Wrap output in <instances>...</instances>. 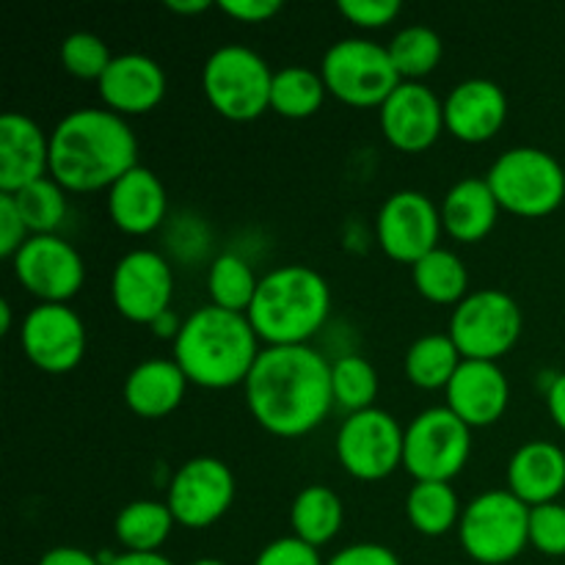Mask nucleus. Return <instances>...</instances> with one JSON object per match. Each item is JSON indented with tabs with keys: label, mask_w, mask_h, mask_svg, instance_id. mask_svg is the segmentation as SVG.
<instances>
[{
	"label": "nucleus",
	"mask_w": 565,
	"mask_h": 565,
	"mask_svg": "<svg viewBox=\"0 0 565 565\" xmlns=\"http://www.w3.org/2000/svg\"><path fill=\"white\" fill-rule=\"evenodd\" d=\"M259 276L243 259L241 254L224 252L210 263L207 268V292L213 307L226 309V312L246 315L252 309L254 296H257Z\"/></svg>",
	"instance_id": "32"
},
{
	"label": "nucleus",
	"mask_w": 565,
	"mask_h": 565,
	"mask_svg": "<svg viewBox=\"0 0 565 565\" xmlns=\"http://www.w3.org/2000/svg\"><path fill=\"white\" fill-rule=\"evenodd\" d=\"M235 491V472L230 463L215 456H196L171 475L166 505L177 527L207 530L230 513Z\"/></svg>",
	"instance_id": "12"
},
{
	"label": "nucleus",
	"mask_w": 565,
	"mask_h": 565,
	"mask_svg": "<svg viewBox=\"0 0 565 565\" xmlns=\"http://www.w3.org/2000/svg\"><path fill=\"white\" fill-rule=\"evenodd\" d=\"M36 565H105L99 555L94 552L81 550V546H53L39 557Z\"/></svg>",
	"instance_id": "43"
},
{
	"label": "nucleus",
	"mask_w": 565,
	"mask_h": 565,
	"mask_svg": "<svg viewBox=\"0 0 565 565\" xmlns=\"http://www.w3.org/2000/svg\"><path fill=\"white\" fill-rule=\"evenodd\" d=\"M191 381L174 359H147L127 373L121 384V401L136 417L163 419L185 401Z\"/></svg>",
	"instance_id": "24"
},
{
	"label": "nucleus",
	"mask_w": 565,
	"mask_h": 565,
	"mask_svg": "<svg viewBox=\"0 0 565 565\" xmlns=\"http://www.w3.org/2000/svg\"><path fill=\"white\" fill-rule=\"evenodd\" d=\"M441 235L445 226L439 204L423 191H395L384 199L375 215V241L381 252L408 268L439 248Z\"/></svg>",
	"instance_id": "13"
},
{
	"label": "nucleus",
	"mask_w": 565,
	"mask_h": 565,
	"mask_svg": "<svg viewBox=\"0 0 565 565\" xmlns=\"http://www.w3.org/2000/svg\"><path fill=\"white\" fill-rule=\"evenodd\" d=\"M28 237H31V232H28L25 218L17 210L14 199L9 193H0V254L6 259H14V254L25 246Z\"/></svg>",
	"instance_id": "40"
},
{
	"label": "nucleus",
	"mask_w": 565,
	"mask_h": 565,
	"mask_svg": "<svg viewBox=\"0 0 565 565\" xmlns=\"http://www.w3.org/2000/svg\"><path fill=\"white\" fill-rule=\"evenodd\" d=\"M20 345L36 370L66 375L86 356L88 331L70 303H36L22 318Z\"/></svg>",
	"instance_id": "16"
},
{
	"label": "nucleus",
	"mask_w": 565,
	"mask_h": 565,
	"mask_svg": "<svg viewBox=\"0 0 565 565\" xmlns=\"http://www.w3.org/2000/svg\"><path fill=\"white\" fill-rule=\"evenodd\" d=\"M412 281L414 290L436 307H452L456 309L463 298L469 296V270L463 259L450 248L439 246L412 265Z\"/></svg>",
	"instance_id": "27"
},
{
	"label": "nucleus",
	"mask_w": 565,
	"mask_h": 565,
	"mask_svg": "<svg viewBox=\"0 0 565 565\" xmlns=\"http://www.w3.org/2000/svg\"><path fill=\"white\" fill-rule=\"evenodd\" d=\"M174 527L166 500H132L114 519L116 541L125 552H160Z\"/></svg>",
	"instance_id": "28"
},
{
	"label": "nucleus",
	"mask_w": 565,
	"mask_h": 565,
	"mask_svg": "<svg viewBox=\"0 0 565 565\" xmlns=\"http://www.w3.org/2000/svg\"><path fill=\"white\" fill-rule=\"evenodd\" d=\"M14 279L39 303H70L86 285L81 252L61 235H33L11 259Z\"/></svg>",
	"instance_id": "15"
},
{
	"label": "nucleus",
	"mask_w": 565,
	"mask_h": 565,
	"mask_svg": "<svg viewBox=\"0 0 565 565\" xmlns=\"http://www.w3.org/2000/svg\"><path fill=\"white\" fill-rule=\"evenodd\" d=\"M461 362L463 356L450 334H423L408 345L403 370H406L408 384H414L417 390L439 392L447 390Z\"/></svg>",
	"instance_id": "29"
},
{
	"label": "nucleus",
	"mask_w": 565,
	"mask_h": 565,
	"mask_svg": "<svg viewBox=\"0 0 565 565\" xmlns=\"http://www.w3.org/2000/svg\"><path fill=\"white\" fill-rule=\"evenodd\" d=\"M138 166L130 121L108 108H75L50 130V177L66 193H97Z\"/></svg>",
	"instance_id": "2"
},
{
	"label": "nucleus",
	"mask_w": 565,
	"mask_h": 565,
	"mask_svg": "<svg viewBox=\"0 0 565 565\" xmlns=\"http://www.w3.org/2000/svg\"><path fill=\"white\" fill-rule=\"evenodd\" d=\"M524 329V315L516 298L505 290H475L452 309L447 334L463 359L500 362L516 348Z\"/></svg>",
	"instance_id": "9"
},
{
	"label": "nucleus",
	"mask_w": 565,
	"mask_h": 565,
	"mask_svg": "<svg viewBox=\"0 0 565 565\" xmlns=\"http://www.w3.org/2000/svg\"><path fill=\"white\" fill-rule=\"evenodd\" d=\"M254 565H326L320 557L318 546L307 544V541L296 539V535H281L265 544L259 550Z\"/></svg>",
	"instance_id": "39"
},
{
	"label": "nucleus",
	"mask_w": 565,
	"mask_h": 565,
	"mask_svg": "<svg viewBox=\"0 0 565 565\" xmlns=\"http://www.w3.org/2000/svg\"><path fill=\"white\" fill-rule=\"evenodd\" d=\"M406 428L384 408L348 414L334 439L340 467L362 483H379L403 467Z\"/></svg>",
	"instance_id": "11"
},
{
	"label": "nucleus",
	"mask_w": 565,
	"mask_h": 565,
	"mask_svg": "<svg viewBox=\"0 0 565 565\" xmlns=\"http://www.w3.org/2000/svg\"><path fill=\"white\" fill-rule=\"evenodd\" d=\"M166 9H169L171 14L193 17V14H204V11H210L213 9V3H210V0H169Z\"/></svg>",
	"instance_id": "47"
},
{
	"label": "nucleus",
	"mask_w": 565,
	"mask_h": 565,
	"mask_svg": "<svg viewBox=\"0 0 565 565\" xmlns=\"http://www.w3.org/2000/svg\"><path fill=\"white\" fill-rule=\"evenodd\" d=\"M105 207H108L116 230L130 237H147L160 230V224L166 221L169 193H166L163 180L152 169L138 163L108 188Z\"/></svg>",
	"instance_id": "22"
},
{
	"label": "nucleus",
	"mask_w": 565,
	"mask_h": 565,
	"mask_svg": "<svg viewBox=\"0 0 565 565\" xmlns=\"http://www.w3.org/2000/svg\"><path fill=\"white\" fill-rule=\"evenodd\" d=\"M191 565H226L224 561H215V557H202V561H193Z\"/></svg>",
	"instance_id": "49"
},
{
	"label": "nucleus",
	"mask_w": 565,
	"mask_h": 565,
	"mask_svg": "<svg viewBox=\"0 0 565 565\" xmlns=\"http://www.w3.org/2000/svg\"><path fill=\"white\" fill-rule=\"evenodd\" d=\"M342 522H345V508H342L340 494L323 483L301 489L290 505L292 535L318 550L340 535Z\"/></svg>",
	"instance_id": "26"
},
{
	"label": "nucleus",
	"mask_w": 565,
	"mask_h": 565,
	"mask_svg": "<svg viewBox=\"0 0 565 565\" xmlns=\"http://www.w3.org/2000/svg\"><path fill=\"white\" fill-rule=\"evenodd\" d=\"M166 88H169V81H166L163 66L143 53L114 55L97 83L103 108L114 110L121 119L152 114L163 103Z\"/></svg>",
	"instance_id": "18"
},
{
	"label": "nucleus",
	"mask_w": 565,
	"mask_h": 565,
	"mask_svg": "<svg viewBox=\"0 0 565 565\" xmlns=\"http://www.w3.org/2000/svg\"><path fill=\"white\" fill-rule=\"evenodd\" d=\"M530 546L546 557H565V505L546 502L530 508Z\"/></svg>",
	"instance_id": "37"
},
{
	"label": "nucleus",
	"mask_w": 565,
	"mask_h": 565,
	"mask_svg": "<svg viewBox=\"0 0 565 565\" xmlns=\"http://www.w3.org/2000/svg\"><path fill=\"white\" fill-rule=\"evenodd\" d=\"M458 541L475 563H513L530 546V508L508 489L483 491L463 505Z\"/></svg>",
	"instance_id": "7"
},
{
	"label": "nucleus",
	"mask_w": 565,
	"mask_h": 565,
	"mask_svg": "<svg viewBox=\"0 0 565 565\" xmlns=\"http://www.w3.org/2000/svg\"><path fill=\"white\" fill-rule=\"evenodd\" d=\"M508 121V94L489 77L456 83L445 97V132L461 143H486Z\"/></svg>",
	"instance_id": "20"
},
{
	"label": "nucleus",
	"mask_w": 565,
	"mask_h": 565,
	"mask_svg": "<svg viewBox=\"0 0 565 565\" xmlns=\"http://www.w3.org/2000/svg\"><path fill=\"white\" fill-rule=\"evenodd\" d=\"M0 331H3V334H11V303L9 301L0 303Z\"/></svg>",
	"instance_id": "48"
},
{
	"label": "nucleus",
	"mask_w": 565,
	"mask_h": 565,
	"mask_svg": "<svg viewBox=\"0 0 565 565\" xmlns=\"http://www.w3.org/2000/svg\"><path fill=\"white\" fill-rule=\"evenodd\" d=\"M320 75L331 97L351 108H381L403 83L386 44L364 36L331 44L320 61Z\"/></svg>",
	"instance_id": "8"
},
{
	"label": "nucleus",
	"mask_w": 565,
	"mask_h": 565,
	"mask_svg": "<svg viewBox=\"0 0 565 565\" xmlns=\"http://www.w3.org/2000/svg\"><path fill=\"white\" fill-rule=\"evenodd\" d=\"M386 50H390V58L395 64L397 75L412 83H423V77L436 72V66L445 58V42L428 25L401 28L392 36V42L386 44Z\"/></svg>",
	"instance_id": "34"
},
{
	"label": "nucleus",
	"mask_w": 565,
	"mask_h": 565,
	"mask_svg": "<svg viewBox=\"0 0 565 565\" xmlns=\"http://www.w3.org/2000/svg\"><path fill=\"white\" fill-rule=\"evenodd\" d=\"M326 565H403L397 552H392L390 546L373 544V541H362V544H351L345 550H340L337 555H331V561Z\"/></svg>",
	"instance_id": "41"
},
{
	"label": "nucleus",
	"mask_w": 565,
	"mask_h": 565,
	"mask_svg": "<svg viewBox=\"0 0 565 565\" xmlns=\"http://www.w3.org/2000/svg\"><path fill=\"white\" fill-rule=\"evenodd\" d=\"M110 301L130 323L152 326L174 301V268L154 248H132L114 265Z\"/></svg>",
	"instance_id": "14"
},
{
	"label": "nucleus",
	"mask_w": 565,
	"mask_h": 565,
	"mask_svg": "<svg viewBox=\"0 0 565 565\" xmlns=\"http://www.w3.org/2000/svg\"><path fill=\"white\" fill-rule=\"evenodd\" d=\"M445 235L456 243H480L494 232L502 207L486 177H463L439 204Z\"/></svg>",
	"instance_id": "25"
},
{
	"label": "nucleus",
	"mask_w": 565,
	"mask_h": 565,
	"mask_svg": "<svg viewBox=\"0 0 565 565\" xmlns=\"http://www.w3.org/2000/svg\"><path fill=\"white\" fill-rule=\"evenodd\" d=\"M337 11L362 31H381L401 17L403 6L397 0H342Z\"/></svg>",
	"instance_id": "38"
},
{
	"label": "nucleus",
	"mask_w": 565,
	"mask_h": 565,
	"mask_svg": "<svg viewBox=\"0 0 565 565\" xmlns=\"http://www.w3.org/2000/svg\"><path fill=\"white\" fill-rule=\"evenodd\" d=\"M108 565H174L163 552H121L114 555Z\"/></svg>",
	"instance_id": "45"
},
{
	"label": "nucleus",
	"mask_w": 565,
	"mask_h": 565,
	"mask_svg": "<svg viewBox=\"0 0 565 565\" xmlns=\"http://www.w3.org/2000/svg\"><path fill=\"white\" fill-rule=\"evenodd\" d=\"M546 408H550L552 423L565 434V373L555 375L546 390Z\"/></svg>",
	"instance_id": "44"
},
{
	"label": "nucleus",
	"mask_w": 565,
	"mask_h": 565,
	"mask_svg": "<svg viewBox=\"0 0 565 565\" xmlns=\"http://www.w3.org/2000/svg\"><path fill=\"white\" fill-rule=\"evenodd\" d=\"M263 348L246 315L207 303L185 318L171 359L191 386L218 392L246 384Z\"/></svg>",
	"instance_id": "3"
},
{
	"label": "nucleus",
	"mask_w": 565,
	"mask_h": 565,
	"mask_svg": "<svg viewBox=\"0 0 565 565\" xmlns=\"http://www.w3.org/2000/svg\"><path fill=\"white\" fill-rule=\"evenodd\" d=\"M182 323H185V320H180V318H177L174 309H169V312L160 315V318L154 320V323L149 326V329H152V334L160 337V340H171V342H174L177 334H180V331H182Z\"/></svg>",
	"instance_id": "46"
},
{
	"label": "nucleus",
	"mask_w": 565,
	"mask_h": 565,
	"mask_svg": "<svg viewBox=\"0 0 565 565\" xmlns=\"http://www.w3.org/2000/svg\"><path fill=\"white\" fill-rule=\"evenodd\" d=\"M9 196L14 199L17 210L25 218L31 237L58 235L61 224H64L66 213H70V202H66V191L53 177H44V180L33 182V185L22 188L17 193H9Z\"/></svg>",
	"instance_id": "35"
},
{
	"label": "nucleus",
	"mask_w": 565,
	"mask_h": 565,
	"mask_svg": "<svg viewBox=\"0 0 565 565\" xmlns=\"http://www.w3.org/2000/svg\"><path fill=\"white\" fill-rule=\"evenodd\" d=\"M505 480V489L527 508L557 502L565 491V450L546 439L527 441L508 461Z\"/></svg>",
	"instance_id": "23"
},
{
	"label": "nucleus",
	"mask_w": 565,
	"mask_h": 565,
	"mask_svg": "<svg viewBox=\"0 0 565 565\" xmlns=\"http://www.w3.org/2000/svg\"><path fill=\"white\" fill-rule=\"evenodd\" d=\"M445 406L472 430L491 428L505 417L511 406V384L500 362L463 359L458 373L445 390Z\"/></svg>",
	"instance_id": "19"
},
{
	"label": "nucleus",
	"mask_w": 565,
	"mask_h": 565,
	"mask_svg": "<svg viewBox=\"0 0 565 565\" xmlns=\"http://www.w3.org/2000/svg\"><path fill=\"white\" fill-rule=\"evenodd\" d=\"M243 395L265 434L276 439L315 434L334 408L329 356L312 345L263 348Z\"/></svg>",
	"instance_id": "1"
},
{
	"label": "nucleus",
	"mask_w": 565,
	"mask_h": 565,
	"mask_svg": "<svg viewBox=\"0 0 565 565\" xmlns=\"http://www.w3.org/2000/svg\"><path fill=\"white\" fill-rule=\"evenodd\" d=\"M379 121L392 149L423 154L445 132V99L425 83L403 81L379 108Z\"/></svg>",
	"instance_id": "17"
},
{
	"label": "nucleus",
	"mask_w": 565,
	"mask_h": 565,
	"mask_svg": "<svg viewBox=\"0 0 565 565\" xmlns=\"http://www.w3.org/2000/svg\"><path fill=\"white\" fill-rule=\"evenodd\" d=\"M472 456V428L447 406L419 412L406 425L403 469L414 483H452L467 469Z\"/></svg>",
	"instance_id": "10"
},
{
	"label": "nucleus",
	"mask_w": 565,
	"mask_h": 565,
	"mask_svg": "<svg viewBox=\"0 0 565 565\" xmlns=\"http://www.w3.org/2000/svg\"><path fill=\"white\" fill-rule=\"evenodd\" d=\"M461 500L450 483H414L406 494V519L419 535L441 539L461 524Z\"/></svg>",
	"instance_id": "30"
},
{
	"label": "nucleus",
	"mask_w": 565,
	"mask_h": 565,
	"mask_svg": "<svg viewBox=\"0 0 565 565\" xmlns=\"http://www.w3.org/2000/svg\"><path fill=\"white\" fill-rule=\"evenodd\" d=\"M50 177V132L31 116H0V193H17Z\"/></svg>",
	"instance_id": "21"
},
{
	"label": "nucleus",
	"mask_w": 565,
	"mask_h": 565,
	"mask_svg": "<svg viewBox=\"0 0 565 565\" xmlns=\"http://www.w3.org/2000/svg\"><path fill=\"white\" fill-rule=\"evenodd\" d=\"M274 70L246 44H221L202 66V92L226 121H254L270 110Z\"/></svg>",
	"instance_id": "6"
},
{
	"label": "nucleus",
	"mask_w": 565,
	"mask_h": 565,
	"mask_svg": "<svg viewBox=\"0 0 565 565\" xmlns=\"http://www.w3.org/2000/svg\"><path fill=\"white\" fill-rule=\"evenodd\" d=\"M329 88H326L320 70L290 64L285 70L274 72V86H270V110L281 119L301 121L318 114L323 108Z\"/></svg>",
	"instance_id": "31"
},
{
	"label": "nucleus",
	"mask_w": 565,
	"mask_h": 565,
	"mask_svg": "<svg viewBox=\"0 0 565 565\" xmlns=\"http://www.w3.org/2000/svg\"><path fill=\"white\" fill-rule=\"evenodd\" d=\"M379 390V370L362 353H342L331 362V392H334V406L342 412L359 414L375 408Z\"/></svg>",
	"instance_id": "33"
},
{
	"label": "nucleus",
	"mask_w": 565,
	"mask_h": 565,
	"mask_svg": "<svg viewBox=\"0 0 565 565\" xmlns=\"http://www.w3.org/2000/svg\"><path fill=\"white\" fill-rule=\"evenodd\" d=\"M486 182L502 213L516 218H546L565 202V169L552 152L539 147H513L491 163Z\"/></svg>",
	"instance_id": "5"
},
{
	"label": "nucleus",
	"mask_w": 565,
	"mask_h": 565,
	"mask_svg": "<svg viewBox=\"0 0 565 565\" xmlns=\"http://www.w3.org/2000/svg\"><path fill=\"white\" fill-rule=\"evenodd\" d=\"M58 61L72 77L77 81H94L99 83V77L105 75V70L114 61V53L105 44V39H99L97 33L77 31L61 42L58 47Z\"/></svg>",
	"instance_id": "36"
},
{
	"label": "nucleus",
	"mask_w": 565,
	"mask_h": 565,
	"mask_svg": "<svg viewBox=\"0 0 565 565\" xmlns=\"http://www.w3.org/2000/svg\"><path fill=\"white\" fill-rule=\"evenodd\" d=\"M215 9L221 14L232 17L235 22H246V25H259V22H270L281 11L279 0H221Z\"/></svg>",
	"instance_id": "42"
},
{
	"label": "nucleus",
	"mask_w": 565,
	"mask_h": 565,
	"mask_svg": "<svg viewBox=\"0 0 565 565\" xmlns=\"http://www.w3.org/2000/svg\"><path fill=\"white\" fill-rule=\"evenodd\" d=\"M246 318L265 348L309 345L331 318L329 281L309 265H279L259 276Z\"/></svg>",
	"instance_id": "4"
}]
</instances>
